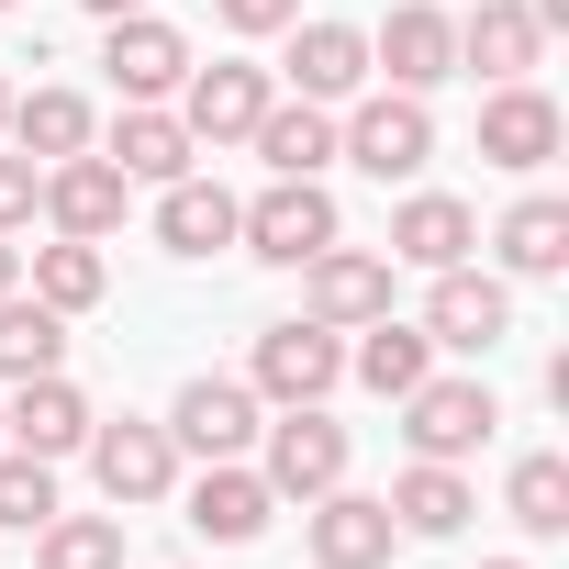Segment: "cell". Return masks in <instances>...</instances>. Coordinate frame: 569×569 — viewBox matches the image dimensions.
<instances>
[{
	"instance_id": "obj_22",
	"label": "cell",
	"mask_w": 569,
	"mask_h": 569,
	"mask_svg": "<svg viewBox=\"0 0 569 569\" xmlns=\"http://www.w3.org/2000/svg\"><path fill=\"white\" fill-rule=\"evenodd\" d=\"M157 246H168V257H223V246H234V190L201 179V168L168 179V190H157Z\"/></svg>"
},
{
	"instance_id": "obj_25",
	"label": "cell",
	"mask_w": 569,
	"mask_h": 569,
	"mask_svg": "<svg viewBox=\"0 0 569 569\" xmlns=\"http://www.w3.org/2000/svg\"><path fill=\"white\" fill-rule=\"evenodd\" d=\"M0 134H12L34 168H57V157H79L101 123H90V101H79V90H12V123H0Z\"/></svg>"
},
{
	"instance_id": "obj_37",
	"label": "cell",
	"mask_w": 569,
	"mask_h": 569,
	"mask_svg": "<svg viewBox=\"0 0 569 569\" xmlns=\"http://www.w3.org/2000/svg\"><path fill=\"white\" fill-rule=\"evenodd\" d=\"M0 123H12V79H0Z\"/></svg>"
},
{
	"instance_id": "obj_15",
	"label": "cell",
	"mask_w": 569,
	"mask_h": 569,
	"mask_svg": "<svg viewBox=\"0 0 569 569\" xmlns=\"http://www.w3.org/2000/svg\"><path fill=\"white\" fill-rule=\"evenodd\" d=\"M391 547H402V525H391V502L380 491H313V569H391Z\"/></svg>"
},
{
	"instance_id": "obj_32",
	"label": "cell",
	"mask_w": 569,
	"mask_h": 569,
	"mask_svg": "<svg viewBox=\"0 0 569 569\" xmlns=\"http://www.w3.org/2000/svg\"><path fill=\"white\" fill-rule=\"evenodd\" d=\"M57 513V458H23V447H0V525L34 536Z\"/></svg>"
},
{
	"instance_id": "obj_36",
	"label": "cell",
	"mask_w": 569,
	"mask_h": 569,
	"mask_svg": "<svg viewBox=\"0 0 569 569\" xmlns=\"http://www.w3.org/2000/svg\"><path fill=\"white\" fill-rule=\"evenodd\" d=\"M79 12H101V23H123V12H146V0H79Z\"/></svg>"
},
{
	"instance_id": "obj_4",
	"label": "cell",
	"mask_w": 569,
	"mask_h": 569,
	"mask_svg": "<svg viewBox=\"0 0 569 569\" xmlns=\"http://www.w3.org/2000/svg\"><path fill=\"white\" fill-rule=\"evenodd\" d=\"M336 380H347V336H336V325H313V313L268 325V336H257V369H246V391H257V402H279V413H291V402H325Z\"/></svg>"
},
{
	"instance_id": "obj_21",
	"label": "cell",
	"mask_w": 569,
	"mask_h": 569,
	"mask_svg": "<svg viewBox=\"0 0 569 569\" xmlns=\"http://www.w3.org/2000/svg\"><path fill=\"white\" fill-rule=\"evenodd\" d=\"M101 157H112L123 179H157V190H168V179H190V157H201V146H190V123H179L168 101H123V123H112V146H101Z\"/></svg>"
},
{
	"instance_id": "obj_6",
	"label": "cell",
	"mask_w": 569,
	"mask_h": 569,
	"mask_svg": "<svg viewBox=\"0 0 569 569\" xmlns=\"http://www.w3.org/2000/svg\"><path fill=\"white\" fill-rule=\"evenodd\" d=\"M90 480H101V502L123 513V502H168L179 491V447H168V425H101L90 413Z\"/></svg>"
},
{
	"instance_id": "obj_30",
	"label": "cell",
	"mask_w": 569,
	"mask_h": 569,
	"mask_svg": "<svg viewBox=\"0 0 569 569\" xmlns=\"http://www.w3.org/2000/svg\"><path fill=\"white\" fill-rule=\"evenodd\" d=\"M34 569H123V513H46L34 525Z\"/></svg>"
},
{
	"instance_id": "obj_1",
	"label": "cell",
	"mask_w": 569,
	"mask_h": 569,
	"mask_svg": "<svg viewBox=\"0 0 569 569\" xmlns=\"http://www.w3.org/2000/svg\"><path fill=\"white\" fill-rule=\"evenodd\" d=\"M347 223H336V190L325 179H268L257 201H234V246L246 257H268V268H302V257H325Z\"/></svg>"
},
{
	"instance_id": "obj_9",
	"label": "cell",
	"mask_w": 569,
	"mask_h": 569,
	"mask_svg": "<svg viewBox=\"0 0 569 569\" xmlns=\"http://www.w3.org/2000/svg\"><path fill=\"white\" fill-rule=\"evenodd\" d=\"M123 201H134V179H123L101 146H79V157L46 168V201H34V212H46L57 234H90V246H101V234H123Z\"/></svg>"
},
{
	"instance_id": "obj_28",
	"label": "cell",
	"mask_w": 569,
	"mask_h": 569,
	"mask_svg": "<svg viewBox=\"0 0 569 569\" xmlns=\"http://www.w3.org/2000/svg\"><path fill=\"white\" fill-rule=\"evenodd\" d=\"M347 369H358V380H369L380 402H402V391H413V380L436 369V336H425V325H391V313H380V325H369V336L347 347Z\"/></svg>"
},
{
	"instance_id": "obj_12",
	"label": "cell",
	"mask_w": 569,
	"mask_h": 569,
	"mask_svg": "<svg viewBox=\"0 0 569 569\" xmlns=\"http://www.w3.org/2000/svg\"><path fill=\"white\" fill-rule=\"evenodd\" d=\"M425 336L458 347V358H491V347L513 336V291H502V279H480V268H436V291H425Z\"/></svg>"
},
{
	"instance_id": "obj_35",
	"label": "cell",
	"mask_w": 569,
	"mask_h": 569,
	"mask_svg": "<svg viewBox=\"0 0 569 569\" xmlns=\"http://www.w3.org/2000/svg\"><path fill=\"white\" fill-rule=\"evenodd\" d=\"M0 291H23V246L12 234H0Z\"/></svg>"
},
{
	"instance_id": "obj_10",
	"label": "cell",
	"mask_w": 569,
	"mask_h": 569,
	"mask_svg": "<svg viewBox=\"0 0 569 569\" xmlns=\"http://www.w3.org/2000/svg\"><path fill=\"white\" fill-rule=\"evenodd\" d=\"M168 447L179 458H246L257 447V391L246 380H179V402H168Z\"/></svg>"
},
{
	"instance_id": "obj_29",
	"label": "cell",
	"mask_w": 569,
	"mask_h": 569,
	"mask_svg": "<svg viewBox=\"0 0 569 569\" xmlns=\"http://www.w3.org/2000/svg\"><path fill=\"white\" fill-rule=\"evenodd\" d=\"M46 369H68V313L0 291V380H46Z\"/></svg>"
},
{
	"instance_id": "obj_33",
	"label": "cell",
	"mask_w": 569,
	"mask_h": 569,
	"mask_svg": "<svg viewBox=\"0 0 569 569\" xmlns=\"http://www.w3.org/2000/svg\"><path fill=\"white\" fill-rule=\"evenodd\" d=\"M212 23L257 46V34H291V23H302V0H212Z\"/></svg>"
},
{
	"instance_id": "obj_19",
	"label": "cell",
	"mask_w": 569,
	"mask_h": 569,
	"mask_svg": "<svg viewBox=\"0 0 569 569\" xmlns=\"http://www.w3.org/2000/svg\"><path fill=\"white\" fill-rule=\"evenodd\" d=\"M536 57H547V23L525 12V0H480V12L458 23V68H480L491 90L502 79H536Z\"/></svg>"
},
{
	"instance_id": "obj_39",
	"label": "cell",
	"mask_w": 569,
	"mask_h": 569,
	"mask_svg": "<svg viewBox=\"0 0 569 569\" xmlns=\"http://www.w3.org/2000/svg\"><path fill=\"white\" fill-rule=\"evenodd\" d=\"M0 12H12V0H0Z\"/></svg>"
},
{
	"instance_id": "obj_27",
	"label": "cell",
	"mask_w": 569,
	"mask_h": 569,
	"mask_svg": "<svg viewBox=\"0 0 569 569\" xmlns=\"http://www.w3.org/2000/svg\"><path fill=\"white\" fill-rule=\"evenodd\" d=\"M101 291H112V257H101L90 234L34 246V302H46V313H101Z\"/></svg>"
},
{
	"instance_id": "obj_17",
	"label": "cell",
	"mask_w": 569,
	"mask_h": 569,
	"mask_svg": "<svg viewBox=\"0 0 569 569\" xmlns=\"http://www.w3.org/2000/svg\"><path fill=\"white\" fill-rule=\"evenodd\" d=\"M469 246H480V212L469 201H447V190H413L402 212H391V268H469Z\"/></svg>"
},
{
	"instance_id": "obj_31",
	"label": "cell",
	"mask_w": 569,
	"mask_h": 569,
	"mask_svg": "<svg viewBox=\"0 0 569 569\" xmlns=\"http://www.w3.org/2000/svg\"><path fill=\"white\" fill-rule=\"evenodd\" d=\"M502 513L525 525V536H569V458H513V491H502Z\"/></svg>"
},
{
	"instance_id": "obj_20",
	"label": "cell",
	"mask_w": 569,
	"mask_h": 569,
	"mask_svg": "<svg viewBox=\"0 0 569 569\" xmlns=\"http://www.w3.org/2000/svg\"><path fill=\"white\" fill-rule=\"evenodd\" d=\"M0 447H23V458H68V447H90V402H79V380H68V369L23 380V402L0 413Z\"/></svg>"
},
{
	"instance_id": "obj_8",
	"label": "cell",
	"mask_w": 569,
	"mask_h": 569,
	"mask_svg": "<svg viewBox=\"0 0 569 569\" xmlns=\"http://www.w3.org/2000/svg\"><path fill=\"white\" fill-rule=\"evenodd\" d=\"M268 101H279V90H268L257 57H223V68H190V79H179V123H190V146H246Z\"/></svg>"
},
{
	"instance_id": "obj_23",
	"label": "cell",
	"mask_w": 569,
	"mask_h": 569,
	"mask_svg": "<svg viewBox=\"0 0 569 569\" xmlns=\"http://www.w3.org/2000/svg\"><path fill=\"white\" fill-rule=\"evenodd\" d=\"M246 146L268 157V179H325V157H336V112H325V101H268Z\"/></svg>"
},
{
	"instance_id": "obj_18",
	"label": "cell",
	"mask_w": 569,
	"mask_h": 569,
	"mask_svg": "<svg viewBox=\"0 0 569 569\" xmlns=\"http://www.w3.org/2000/svg\"><path fill=\"white\" fill-rule=\"evenodd\" d=\"M268 513H279V491H268L246 458H201V480H190V525H201L212 547H246V536H268Z\"/></svg>"
},
{
	"instance_id": "obj_26",
	"label": "cell",
	"mask_w": 569,
	"mask_h": 569,
	"mask_svg": "<svg viewBox=\"0 0 569 569\" xmlns=\"http://www.w3.org/2000/svg\"><path fill=\"white\" fill-rule=\"evenodd\" d=\"M491 246H502L513 279H558V268H569V201H558V190H525V201L502 212Z\"/></svg>"
},
{
	"instance_id": "obj_38",
	"label": "cell",
	"mask_w": 569,
	"mask_h": 569,
	"mask_svg": "<svg viewBox=\"0 0 569 569\" xmlns=\"http://www.w3.org/2000/svg\"><path fill=\"white\" fill-rule=\"evenodd\" d=\"M480 569H525V558H480Z\"/></svg>"
},
{
	"instance_id": "obj_24",
	"label": "cell",
	"mask_w": 569,
	"mask_h": 569,
	"mask_svg": "<svg viewBox=\"0 0 569 569\" xmlns=\"http://www.w3.org/2000/svg\"><path fill=\"white\" fill-rule=\"evenodd\" d=\"M380 502H391V525H402V536H458V525L480 513V491H469L447 458H413V469H402Z\"/></svg>"
},
{
	"instance_id": "obj_3",
	"label": "cell",
	"mask_w": 569,
	"mask_h": 569,
	"mask_svg": "<svg viewBox=\"0 0 569 569\" xmlns=\"http://www.w3.org/2000/svg\"><path fill=\"white\" fill-rule=\"evenodd\" d=\"M336 157H358L369 179H425L436 168V112L413 90H369L347 123H336Z\"/></svg>"
},
{
	"instance_id": "obj_5",
	"label": "cell",
	"mask_w": 569,
	"mask_h": 569,
	"mask_svg": "<svg viewBox=\"0 0 569 569\" xmlns=\"http://www.w3.org/2000/svg\"><path fill=\"white\" fill-rule=\"evenodd\" d=\"M491 425H502L491 380H436V369H425V380L402 391V436H413V458H447V469H458V458L491 447Z\"/></svg>"
},
{
	"instance_id": "obj_2",
	"label": "cell",
	"mask_w": 569,
	"mask_h": 569,
	"mask_svg": "<svg viewBox=\"0 0 569 569\" xmlns=\"http://www.w3.org/2000/svg\"><path fill=\"white\" fill-rule=\"evenodd\" d=\"M257 480H268L279 502L336 491V480H347V425H336L325 402H291L279 425H257Z\"/></svg>"
},
{
	"instance_id": "obj_34",
	"label": "cell",
	"mask_w": 569,
	"mask_h": 569,
	"mask_svg": "<svg viewBox=\"0 0 569 569\" xmlns=\"http://www.w3.org/2000/svg\"><path fill=\"white\" fill-rule=\"evenodd\" d=\"M34 201H46V168H34V157H0V234L34 223Z\"/></svg>"
},
{
	"instance_id": "obj_11",
	"label": "cell",
	"mask_w": 569,
	"mask_h": 569,
	"mask_svg": "<svg viewBox=\"0 0 569 569\" xmlns=\"http://www.w3.org/2000/svg\"><path fill=\"white\" fill-rule=\"evenodd\" d=\"M302 313L336 325V336H347V325H380V313H391V257H358V246L336 234L325 257H302Z\"/></svg>"
},
{
	"instance_id": "obj_16",
	"label": "cell",
	"mask_w": 569,
	"mask_h": 569,
	"mask_svg": "<svg viewBox=\"0 0 569 569\" xmlns=\"http://www.w3.org/2000/svg\"><path fill=\"white\" fill-rule=\"evenodd\" d=\"M369 90V34L358 23H291V101H358Z\"/></svg>"
},
{
	"instance_id": "obj_7",
	"label": "cell",
	"mask_w": 569,
	"mask_h": 569,
	"mask_svg": "<svg viewBox=\"0 0 569 569\" xmlns=\"http://www.w3.org/2000/svg\"><path fill=\"white\" fill-rule=\"evenodd\" d=\"M369 79H391V90H436V79H458V12H436V0H402V12L369 34Z\"/></svg>"
},
{
	"instance_id": "obj_13",
	"label": "cell",
	"mask_w": 569,
	"mask_h": 569,
	"mask_svg": "<svg viewBox=\"0 0 569 569\" xmlns=\"http://www.w3.org/2000/svg\"><path fill=\"white\" fill-rule=\"evenodd\" d=\"M101 68H112L123 101H179V79H190V34L157 23V12H123V23L101 34Z\"/></svg>"
},
{
	"instance_id": "obj_14",
	"label": "cell",
	"mask_w": 569,
	"mask_h": 569,
	"mask_svg": "<svg viewBox=\"0 0 569 569\" xmlns=\"http://www.w3.org/2000/svg\"><path fill=\"white\" fill-rule=\"evenodd\" d=\"M558 134H569V123H558V101H547L536 79H502V90L480 101V157L513 168V179H536V168L558 157Z\"/></svg>"
}]
</instances>
